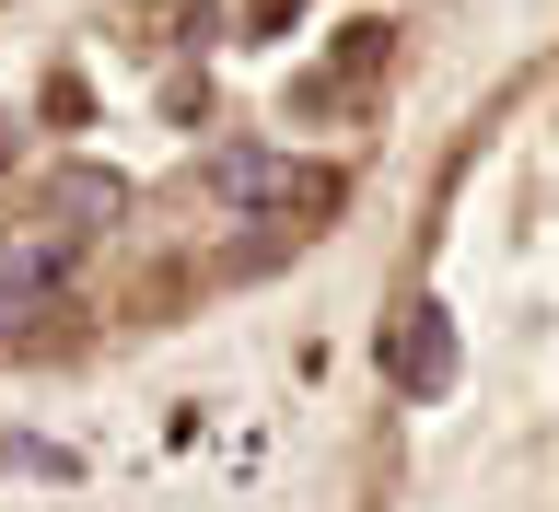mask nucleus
<instances>
[{
  "label": "nucleus",
  "mask_w": 559,
  "mask_h": 512,
  "mask_svg": "<svg viewBox=\"0 0 559 512\" xmlns=\"http://www.w3.org/2000/svg\"><path fill=\"white\" fill-rule=\"evenodd\" d=\"M384 373L408 384V396H443V384H454V326H443V303H408V326L384 338Z\"/></svg>",
  "instance_id": "nucleus-1"
},
{
  "label": "nucleus",
  "mask_w": 559,
  "mask_h": 512,
  "mask_svg": "<svg viewBox=\"0 0 559 512\" xmlns=\"http://www.w3.org/2000/svg\"><path fill=\"white\" fill-rule=\"evenodd\" d=\"M292 175H304V164H292V152H269V140H234V152L210 164V199H222V210H245V222H257V210H269V199H292Z\"/></svg>",
  "instance_id": "nucleus-2"
},
{
  "label": "nucleus",
  "mask_w": 559,
  "mask_h": 512,
  "mask_svg": "<svg viewBox=\"0 0 559 512\" xmlns=\"http://www.w3.org/2000/svg\"><path fill=\"white\" fill-rule=\"evenodd\" d=\"M117 210H129V187H117L105 164H82V175H47V222H59V234H105Z\"/></svg>",
  "instance_id": "nucleus-3"
},
{
  "label": "nucleus",
  "mask_w": 559,
  "mask_h": 512,
  "mask_svg": "<svg viewBox=\"0 0 559 512\" xmlns=\"http://www.w3.org/2000/svg\"><path fill=\"white\" fill-rule=\"evenodd\" d=\"M338 199H349V164H304V175H292V234H326Z\"/></svg>",
  "instance_id": "nucleus-4"
},
{
  "label": "nucleus",
  "mask_w": 559,
  "mask_h": 512,
  "mask_svg": "<svg viewBox=\"0 0 559 512\" xmlns=\"http://www.w3.org/2000/svg\"><path fill=\"white\" fill-rule=\"evenodd\" d=\"M82 117H94V82L82 70H47V129H82Z\"/></svg>",
  "instance_id": "nucleus-5"
},
{
  "label": "nucleus",
  "mask_w": 559,
  "mask_h": 512,
  "mask_svg": "<svg viewBox=\"0 0 559 512\" xmlns=\"http://www.w3.org/2000/svg\"><path fill=\"white\" fill-rule=\"evenodd\" d=\"M0 466H12V478H70V454H59V443H24V431L0 443Z\"/></svg>",
  "instance_id": "nucleus-6"
},
{
  "label": "nucleus",
  "mask_w": 559,
  "mask_h": 512,
  "mask_svg": "<svg viewBox=\"0 0 559 512\" xmlns=\"http://www.w3.org/2000/svg\"><path fill=\"white\" fill-rule=\"evenodd\" d=\"M12 164H24V129H12V117H0V175H12Z\"/></svg>",
  "instance_id": "nucleus-7"
}]
</instances>
